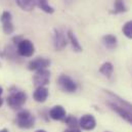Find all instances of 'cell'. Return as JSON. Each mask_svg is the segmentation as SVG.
I'll use <instances>...</instances> for the list:
<instances>
[{
  "label": "cell",
  "mask_w": 132,
  "mask_h": 132,
  "mask_svg": "<svg viewBox=\"0 0 132 132\" xmlns=\"http://www.w3.org/2000/svg\"><path fill=\"white\" fill-rule=\"evenodd\" d=\"M105 93L109 96V100L106 101V104L110 106L111 110L116 112L121 118H123L125 121L132 124V104L130 102L126 101L125 99L119 97L118 95L114 94L113 92L105 90Z\"/></svg>",
  "instance_id": "6da1fadb"
},
{
  "label": "cell",
  "mask_w": 132,
  "mask_h": 132,
  "mask_svg": "<svg viewBox=\"0 0 132 132\" xmlns=\"http://www.w3.org/2000/svg\"><path fill=\"white\" fill-rule=\"evenodd\" d=\"M15 123L21 128L29 129V128H32L35 124V117L29 111L23 110L16 115Z\"/></svg>",
  "instance_id": "7a4b0ae2"
},
{
  "label": "cell",
  "mask_w": 132,
  "mask_h": 132,
  "mask_svg": "<svg viewBox=\"0 0 132 132\" xmlns=\"http://www.w3.org/2000/svg\"><path fill=\"white\" fill-rule=\"evenodd\" d=\"M27 100V94L23 91H11L7 96V104L11 109H20L22 108Z\"/></svg>",
  "instance_id": "3957f363"
},
{
  "label": "cell",
  "mask_w": 132,
  "mask_h": 132,
  "mask_svg": "<svg viewBox=\"0 0 132 132\" xmlns=\"http://www.w3.org/2000/svg\"><path fill=\"white\" fill-rule=\"evenodd\" d=\"M35 52V47L32 41L28 39H22L18 43V53L25 57L32 56Z\"/></svg>",
  "instance_id": "277c9868"
},
{
  "label": "cell",
  "mask_w": 132,
  "mask_h": 132,
  "mask_svg": "<svg viewBox=\"0 0 132 132\" xmlns=\"http://www.w3.org/2000/svg\"><path fill=\"white\" fill-rule=\"evenodd\" d=\"M57 83L60 85V87L69 93H72V92H75L77 90V83L69 76L67 75H61L59 77V80H57Z\"/></svg>",
  "instance_id": "5b68a950"
},
{
  "label": "cell",
  "mask_w": 132,
  "mask_h": 132,
  "mask_svg": "<svg viewBox=\"0 0 132 132\" xmlns=\"http://www.w3.org/2000/svg\"><path fill=\"white\" fill-rule=\"evenodd\" d=\"M49 80H50V72L46 69L37 71L33 78L34 85L36 87H44L49 83Z\"/></svg>",
  "instance_id": "8992f818"
},
{
  "label": "cell",
  "mask_w": 132,
  "mask_h": 132,
  "mask_svg": "<svg viewBox=\"0 0 132 132\" xmlns=\"http://www.w3.org/2000/svg\"><path fill=\"white\" fill-rule=\"evenodd\" d=\"M0 21L2 23L3 27V32L6 35H9L14 31V27L12 24V16L9 11H4L0 18Z\"/></svg>",
  "instance_id": "52a82bcc"
},
{
  "label": "cell",
  "mask_w": 132,
  "mask_h": 132,
  "mask_svg": "<svg viewBox=\"0 0 132 132\" xmlns=\"http://www.w3.org/2000/svg\"><path fill=\"white\" fill-rule=\"evenodd\" d=\"M68 44V40L66 38L65 33L62 30H54V35H53V45L56 50H62L64 49Z\"/></svg>",
  "instance_id": "ba28073f"
},
{
  "label": "cell",
  "mask_w": 132,
  "mask_h": 132,
  "mask_svg": "<svg viewBox=\"0 0 132 132\" xmlns=\"http://www.w3.org/2000/svg\"><path fill=\"white\" fill-rule=\"evenodd\" d=\"M50 65V61L45 57H37L33 61H31L28 65L29 70L31 71H39L42 69H46Z\"/></svg>",
  "instance_id": "9c48e42d"
},
{
  "label": "cell",
  "mask_w": 132,
  "mask_h": 132,
  "mask_svg": "<svg viewBox=\"0 0 132 132\" xmlns=\"http://www.w3.org/2000/svg\"><path fill=\"white\" fill-rule=\"evenodd\" d=\"M79 125L83 130H92L96 126V121L91 115H84L79 121Z\"/></svg>",
  "instance_id": "30bf717a"
},
{
  "label": "cell",
  "mask_w": 132,
  "mask_h": 132,
  "mask_svg": "<svg viewBox=\"0 0 132 132\" xmlns=\"http://www.w3.org/2000/svg\"><path fill=\"white\" fill-rule=\"evenodd\" d=\"M49 116L51 119L56 120V121H62L67 117L66 110L62 106V105H55L53 106L50 112H49Z\"/></svg>",
  "instance_id": "8fae6325"
},
{
  "label": "cell",
  "mask_w": 132,
  "mask_h": 132,
  "mask_svg": "<svg viewBox=\"0 0 132 132\" xmlns=\"http://www.w3.org/2000/svg\"><path fill=\"white\" fill-rule=\"evenodd\" d=\"M33 97L37 102H44L48 97V89L46 87H37L34 91Z\"/></svg>",
  "instance_id": "7c38bea8"
},
{
  "label": "cell",
  "mask_w": 132,
  "mask_h": 132,
  "mask_svg": "<svg viewBox=\"0 0 132 132\" xmlns=\"http://www.w3.org/2000/svg\"><path fill=\"white\" fill-rule=\"evenodd\" d=\"M102 43H103V45H104L108 49L113 50V49H115V48L117 47V45H118V40H117V37H116V36L109 34V35H105V36L102 37Z\"/></svg>",
  "instance_id": "4fadbf2b"
},
{
  "label": "cell",
  "mask_w": 132,
  "mask_h": 132,
  "mask_svg": "<svg viewBox=\"0 0 132 132\" xmlns=\"http://www.w3.org/2000/svg\"><path fill=\"white\" fill-rule=\"evenodd\" d=\"M18 6L24 11H32L36 6V0H14Z\"/></svg>",
  "instance_id": "5bb4252c"
},
{
  "label": "cell",
  "mask_w": 132,
  "mask_h": 132,
  "mask_svg": "<svg viewBox=\"0 0 132 132\" xmlns=\"http://www.w3.org/2000/svg\"><path fill=\"white\" fill-rule=\"evenodd\" d=\"M67 36H68L69 41H70L71 44H72L73 49H74L75 51H77V52H81V51H82V46L80 45V43H79V41H78L76 35L73 33L71 30H69V31H68V34H67Z\"/></svg>",
  "instance_id": "9a60e30c"
},
{
  "label": "cell",
  "mask_w": 132,
  "mask_h": 132,
  "mask_svg": "<svg viewBox=\"0 0 132 132\" xmlns=\"http://www.w3.org/2000/svg\"><path fill=\"white\" fill-rule=\"evenodd\" d=\"M99 73H101L106 78H111L113 73H114V66H113V64L110 63V62H106V63L102 64L101 67L99 68Z\"/></svg>",
  "instance_id": "2e32d148"
},
{
  "label": "cell",
  "mask_w": 132,
  "mask_h": 132,
  "mask_svg": "<svg viewBox=\"0 0 132 132\" xmlns=\"http://www.w3.org/2000/svg\"><path fill=\"white\" fill-rule=\"evenodd\" d=\"M127 10L128 9H127V6H126L124 0H115V2H114V10L112 11V13L118 14V13L126 12Z\"/></svg>",
  "instance_id": "e0dca14e"
},
{
  "label": "cell",
  "mask_w": 132,
  "mask_h": 132,
  "mask_svg": "<svg viewBox=\"0 0 132 132\" xmlns=\"http://www.w3.org/2000/svg\"><path fill=\"white\" fill-rule=\"evenodd\" d=\"M36 5L46 13H53L54 8L49 5L48 0H36Z\"/></svg>",
  "instance_id": "ac0fdd59"
},
{
  "label": "cell",
  "mask_w": 132,
  "mask_h": 132,
  "mask_svg": "<svg viewBox=\"0 0 132 132\" xmlns=\"http://www.w3.org/2000/svg\"><path fill=\"white\" fill-rule=\"evenodd\" d=\"M64 122L68 126H70V128H77V126L79 124L77 118L74 117V116H67L66 118L64 119Z\"/></svg>",
  "instance_id": "d6986e66"
},
{
  "label": "cell",
  "mask_w": 132,
  "mask_h": 132,
  "mask_svg": "<svg viewBox=\"0 0 132 132\" xmlns=\"http://www.w3.org/2000/svg\"><path fill=\"white\" fill-rule=\"evenodd\" d=\"M122 31H123V34H124L127 38L132 39V21L127 22V23L123 26Z\"/></svg>",
  "instance_id": "ffe728a7"
},
{
  "label": "cell",
  "mask_w": 132,
  "mask_h": 132,
  "mask_svg": "<svg viewBox=\"0 0 132 132\" xmlns=\"http://www.w3.org/2000/svg\"><path fill=\"white\" fill-rule=\"evenodd\" d=\"M65 132H81L78 128H70V129H68L66 130Z\"/></svg>",
  "instance_id": "44dd1931"
},
{
  "label": "cell",
  "mask_w": 132,
  "mask_h": 132,
  "mask_svg": "<svg viewBox=\"0 0 132 132\" xmlns=\"http://www.w3.org/2000/svg\"><path fill=\"white\" fill-rule=\"evenodd\" d=\"M2 103H3V99L1 98V96H0V106L2 105Z\"/></svg>",
  "instance_id": "7402d4cb"
},
{
  "label": "cell",
  "mask_w": 132,
  "mask_h": 132,
  "mask_svg": "<svg viewBox=\"0 0 132 132\" xmlns=\"http://www.w3.org/2000/svg\"><path fill=\"white\" fill-rule=\"evenodd\" d=\"M0 132H8V130L4 128V129H2V130H0Z\"/></svg>",
  "instance_id": "603a6c76"
},
{
  "label": "cell",
  "mask_w": 132,
  "mask_h": 132,
  "mask_svg": "<svg viewBox=\"0 0 132 132\" xmlns=\"http://www.w3.org/2000/svg\"><path fill=\"white\" fill-rule=\"evenodd\" d=\"M2 91H3V90H2V87L0 86V96H1V94H2Z\"/></svg>",
  "instance_id": "cb8c5ba5"
},
{
  "label": "cell",
  "mask_w": 132,
  "mask_h": 132,
  "mask_svg": "<svg viewBox=\"0 0 132 132\" xmlns=\"http://www.w3.org/2000/svg\"><path fill=\"white\" fill-rule=\"evenodd\" d=\"M36 132H46L45 130H37Z\"/></svg>",
  "instance_id": "d4e9b609"
}]
</instances>
